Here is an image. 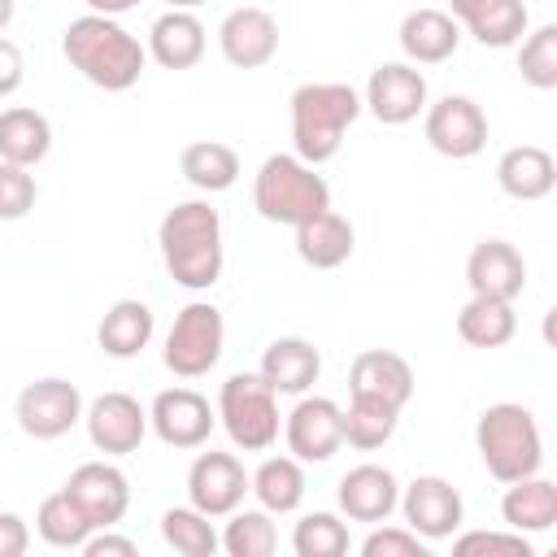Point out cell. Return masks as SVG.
<instances>
[{
  "instance_id": "cell-17",
  "label": "cell",
  "mask_w": 557,
  "mask_h": 557,
  "mask_svg": "<svg viewBox=\"0 0 557 557\" xmlns=\"http://www.w3.org/2000/svg\"><path fill=\"white\" fill-rule=\"evenodd\" d=\"M400 513H405V522H409L413 535H422V540H448V535L461 531L466 505H461V492H457L448 479H440V474H418V479L400 492Z\"/></svg>"
},
{
  "instance_id": "cell-3",
  "label": "cell",
  "mask_w": 557,
  "mask_h": 557,
  "mask_svg": "<svg viewBox=\"0 0 557 557\" xmlns=\"http://www.w3.org/2000/svg\"><path fill=\"white\" fill-rule=\"evenodd\" d=\"M287 104H292V157L305 165L331 161L348 126L361 117V96L348 83H300Z\"/></svg>"
},
{
  "instance_id": "cell-18",
  "label": "cell",
  "mask_w": 557,
  "mask_h": 557,
  "mask_svg": "<svg viewBox=\"0 0 557 557\" xmlns=\"http://www.w3.org/2000/svg\"><path fill=\"white\" fill-rule=\"evenodd\" d=\"M466 283L470 296L513 305L527 287V261L509 239H479L466 257Z\"/></svg>"
},
{
  "instance_id": "cell-29",
  "label": "cell",
  "mask_w": 557,
  "mask_h": 557,
  "mask_svg": "<svg viewBox=\"0 0 557 557\" xmlns=\"http://www.w3.org/2000/svg\"><path fill=\"white\" fill-rule=\"evenodd\" d=\"M352 248H357L352 222H348L344 213H335V209H326V213H318L313 222L296 226V257H300L305 265H313V270H335V265H344V261L352 257Z\"/></svg>"
},
{
  "instance_id": "cell-37",
  "label": "cell",
  "mask_w": 557,
  "mask_h": 557,
  "mask_svg": "<svg viewBox=\"0 0 557 557\" xmlns=\"http://www.w3.org/2000/svg\"><path fill=\"white\" fill-rule=\"evenodd\" d=\"M396 422H400V413H392L383 405L348 400V409H344V444H352L361 453H374L396 435Z\"/></svg>"
},
{
  "instance_id": "cell-44",
  "label": "cell",
  "mask_w": 557,
  "mask_h": 557,
  "mask_svg": "<svg viewBox=\"0 0 557 557\" xmlns=\"http://www.w3.org/2000/svg\"><path fill=\"white\" fill-rule=\"evenodd\" d=\"M22 78H26L22 48H17L13 39H4V35H0V100H4V96H13V91L22 87Z\"/></svg>"
},
{
  "instance_id": "cell-8",
  "label": "cell",
  "mask_w": 557,
  "mask_h": 557,
  "mask_svg": "<svg viewBox=\"0 0 557 557\" xmlns=\"http://www.w3.org/2000/svg\"><path fill=\"white\" fill-rule=\"evenodd\" d=\"M13 418L30 440H61L83 422V392H78V383L61 379V374L35 379L17 392Z\"/></svg>"
},
{
  "instance_id": "cell-32",
  "label": "cell",
  "mask_w": 557,
  "mask_h": 557,
  "mask_svg": "<svg viewBox=\"0 0 557 557\" xmlns=\"http://www.w3.org/2000/svg\"><path fill=\"white\" fill-rule=\"evenodd\" d=\"M457 335L470 344V348H505L513 335H518V313L513 305L505 300H483V296H470L457 313Z\"/></svg>"
},
{
  "instance_id": "cell-5",
  "label": "cell",
  "mask_w": 557,
  "mask_h": 557,
  "mask_svg": "<svg viewBox=\"0 0 557 557\" xmlns=\"http://www.w3.org/2000/svg\"><path fill=\"white\" fill-rule=\"evenodd\" d=\"M252 205L265 222L296 231L331 209V187L313 165L296 161L292 152H274L261 161V170L252 178Z\"/></svg>"
},
{
  "instance_id": "cell-43",
  "label": "cell",
  "mask_w": 557,
  "mask_h": 557,
  "mask_svg": "<svg viewBox=\"0 0 557 557\" xmlns=\"http://www.w3.org/2000/svg\"><path fill=\"white\" fill-rule=\"evenodd\" d=\"M30 548V527L22 513H0V557H26Z\"/></svg>"
},
{
  "instance_id": "cell-6",
  "label": "cell",
  "mask_w": 557,
  "mask_h": 557,
  "mask_svg": "<svg viewBox=\"0 0 557 557\" xmlns=\"http://www.w3.org/2000/svg\"><path fill=\"white\" fill-rule=\"evenodd\" d=\"M218 422L226 426L231 444L244 453H265L278 440V396L270 392V383L252 370L231 374L218 387Z\"/></svg>"
},
{
  "instance_id": "cell-1",
  "label": "cell",
  "mask_w": 557,
  "mask_h": 557,
  "mask_svg": "<svg viewBox=\"0 0 557 557\" xmlns=\"http://www.w3.org/2000/svg\"><path fill=\"white\" fill-rule=\"evenodd\" d=\"M157 244H161V261L178 287L209 292L222 278V265H226L222 218L209 200H178L174 209H165V218L157 226Z\"/></svg>"
},
{
  "instance_id": "cell-19",
  "label": "cell",
  "mask_w": 557,
  "mask_h": 557,
  "mask_svg": "<svg viewBox=\"0 0 557 557\" xmlns=\"http://www.w3.org/2000/svg\"><path fill=\"white\" fill-rule=\"evenodd\" d=\"M218 48L235 70H261L265 61H274L278 52V22L270 9L244 4L231 9L218 26Z\"/></svg>"
},
{
  "instance_id": "cell-28",
  "label": "cell",
  "mask_w": 557,
  "mask_h": 557,
  "mask_svg": "<svg viewBox=\"0 0 557 557\" xmlns=\"http://www.w3.org/2000/svg\"><path fill=\"white\" fill-rule=\"evenodd\" d=\"M500 518L509 522V531L518 535H540L557 522V483L544 479V474H531V479H518L505 487L500 496Z\"/></svg>"
},
{
  "instance_id": "cell-9",
  "label": "cell",
  "mask_w": 557,
  "mask_h": 557,
  "mask_svg": "<svg viewBox=\"0 0 557 557\" xmlns=\"http://www.w3.org/2000/svg\"><path fill=\"white\" fill-rule=\"evenodd\" d=\"M422 135L440 157L470 161L487 144V113L470 96H440L422 113Z\"/></svg>"
},
{
  "instance_id": "cell-2",
  "label": "cell",
  "mask_w": 557,
  "mask_h": 557,
  "mask_svg": "<svg viewBox=\"0 0 557 557\" xmlns=\"http://www.w3.org/2000/svg\"><path fill=\"white\" fill-rule=\"evenodd\" d=\"M61 52L100 91L135 87L144 74V61H148V48L139 44V35H131L126 26H117L113 17H100V13H78L61 35Z\"/></svg>"
},
{
  "instance_id": "cell-45",
  "label": "cell",
  "mask_w": 557,
  "mask_h": 557,
  "mask_svg": "<svg viewBox=\"0 0 557 557\" xmlns=\"http://www.w3.org/2000/svg\"><path fill=\"white\" fill-rule=\"evenodd\" d=\"M13 22V0H0V26H9Z\"/></svg>"
},
{
  "instance_id": "cell-27",
  "label": "cell",
  "mask_w": 557,
  "mask_h": 557,
  "mask_svg": "<svg viewBox=\"0 0 557 557\" xmlns=\"http://www.w3.org/2000/svg\"><path fill=\"white\" fill-rule=\"evenodd\" d=\"M152 309L144 305V300H113L109 309H104V318H100V326H96V344H100V352L104 357H117V361H131V357H139L144 348H148V339H152Z\"/></svg>"
},
{
  "instance_id": "cell-36",
  "label": "cell",
  "mask_w": 557,
  "mask_h": 557,
  "mask_svg": "<svg viewBox=\"0 0 557 557\" xmlns=\"http://www.w3.org/2000/svg\"><path fill=\"white\" fill-rule=\"evenodd\" d=\"M348 522L326 509H313L292 527L296 557H348Z\"/></svg>"
},
{
  "instance_id": "cell-12",
  "label": "cell",
  "mask_w": 557,
  "mask_h": 557,
  "mask_svg": "<svg viewBox=\"0 0 557 557\" xmlns=\"http://www.w3.org/2000/svg\"><path fill=\"white\" fill-rule=\"evenodd\" d=\"M361 109H370L374 122L383 126H405L418 113H426V78L409 61H383L366 78Z\"/></svg>"
},
{
  "instance_id": "cell-46",
  "label": "cell",
  "mask_w": 557,
  "mask_h": 557,
  "mask_svg": "<svg viewBox=\"0 0 557 557\" xmlns=\"http://www.w3.org/2000/svg\"><path fill=\"white\" fill-rule=\"evenodd\" d=\"M418 557H440V553H431V548H422V553H418Z\"/></svg>"
},
{
  "instance_id": "cell-33",
  "label": "cell",
  "mask_w": 557,
  "mask_h": 557,
  "mask_svg": "<svg viewBox=\"0 0 557 557\" xmlns=\"http://www.w3.org/2000/svg\"><path fill=\"white\" fill-rule=\"evenodd\" d=\"M35 531H39V540L52 544V548H83V544L96 535V527L87 522V513H83L65 492H52V496L39 500V509H35Z\"/></svg>"
},
{
  "instance_id": "cell-10",
  "label": "cell",
  "mask_w": 557,
  "mask_h": 557,
  "mask_svg": "<svg viewBox=\"0 0 557 557\" xmlns=\"http://www.w3.org/2000/svg\"><path fill=\"white\" fill-rule=\"evenodd\" d=\"M287 457L305 461H331L344 444V409L331 396H300L292 413L283 418Z\"/></svg>"
},
{
  "instance_id": "cell-15",
  "label": "cell",
  "mask_w": 557,
  "mask_h": 557,
  "mask_svg": "<svg viewBox=\"0 0 557 557\" xmlns=\"http://www.w3.org/2000/svg\"><path fill=\"white\" fill-rule=\"evenodd\" d=\"M213 422L218 413L196 387H165L152 396V409H148V426L165 448H200Z\"/></svg>"
},
{
  "instance_id": "cell-22",
  "label": "cell",
  "mask_w": 557,
  "mask_h": 557,
  "mask_svg": "<svg viewBox=\"0 0 557 557\" xmlns=\"http://www.w3.org/2000/svg\"><path fill=\"white\" fill-rule=\"evenodd\" d=\"M448 17L466 26L483 48H513L531 22L522 0H453Z\"/></svg>"
},
{
  "instance_id": "cell-42",
  "label": "cell",
  "mask_w": 557,
  "mask_h": 557,
  "mask_svg": "<svg viewBox=\"0 0 557 557\" xmlns=\"http://www.w3.org/2000/svg\"><path fill=\"white\" fill-rule=\"evenodd\" d=\"M78 557H139V544L131 535H122V531H96L78 548Z\"/></svg>"
},
{
  "instance_id": "cell-39",
  "label": "cell",
  "mask_w": 557,
  "mask_h": 557,
  "mask_svg": "<svg viewBox=\"0 0 557 557\" xmlns=\"http://www.w3.org/2000/svg\"><path fill=\"white\" fill-rule=\"evenodd\" d=\"M448 557H540L535 544L518 531H487V527H474V531H461L453 540V553Z\"/></svg>"
},
{
  "instance_id": "cell-30",
  "label": "cell",
  "mask_w": 557,
  "mask_h": 557,
  "mask_svg": "<svg viewBox=\"0 0 557 557\" xmlns=\"http://www.w3.org/2000/svg\"><path fill=\"white\" fill-rule=\"evenodd\" d=\"M248 492L257 496V505L274 518V513H296L305 500V466L296 457H265L252 474H248Z\"/></svg>"
},
{
  "instance_id": "cell-16",
  "label": "cell",
  "mask_w": 557,
  "mask_h": 557,
  "mask_svg": "<svg viewBox=\"0 0 557 557\" xmlns=\"http://www.w3.org/2000/svg\"><path fill=\"white\" fill-rule=\"evenodd\" d=\"M61 492L87 513V522H91L96 531H109V527L122 522L126 509H131V483H126V474H122L113 461H83V466L65 479Z\"/></svg>"
},
{
  "instance_id": "cell-41",
  "label": "cell",
  "mask_w": 557,
  "mask_h": 557,
  "mask_svg": "<svg viewBox=\"0 0 557 557\" xmlns=\"http://www.w3.org/2000/svg\"><path fill=\"white\" fill-rule=\"evenodd\" d=\"M426 544H418V535L409 527H374L361 540V557H418Z\"/></svg>"
},
{
  "instance_id": "cell-23",
  "label": "cell",
  "mask_w": 557,
  "mask_h": 557,
  "mask_svg": "<svg viewBox=\"0 0 557 557\" xmlns=\"http://www.w3.org/2000/svg\"><path fill=\"white\" fill-rule=\"evenodd\" d=\"M461 44V26L448 17V9H413L400 22V52L409 57V65H440L457 52Z\"/></svg>"
},
{
  "instance_id": "cell-25",
  "label": "cell",
  "mask_w": 557,
  "mask_h": 557,
  "mask_svg": "<svg viewBox=\"0 0 557 557\" xmlns=\"http://www.w3.org/2000/svg\"><path fill=\"white\" fill-rule=\"evenodd\" d=\"M496 183L505 196L513 200H544L553 187H557V161L548 148L540 144H518V148H505L500 161H496Z\"/></svg>"
},
{
  "instance_id": "cell-26",
  "label": "cell",
  "mask_w": 557,
  "mask_h": 557,
  "mask_svg": "<svg viewBox=\"0 0 557 557\" xmlns=\"http://www.w3.org/2000/svg\"><path fill=\"white\" fill-rule=\"evenodd\" d=\"M48 152H52V122L39 109H26V104L0 109V161L4 165L30 170Z\"/></svg>"
},
{
  "instance_id": "cell-14",
  "label": "cell",
  "mask_w": 557,
  "mask_h": 557,
  "mask_svg": "<svg viewBox=\"0 0 557 557\" xmlns=\"http://www.w3.org/2000/svg\"><path fill=\"white\" fill-rule=\"evenodd\" d=\"M83 422H87V440L104 457H126L148 435V409L131 392H100L83 409Z\"/></svg>"
},
{
  "instance_id": "cell-24",
  "label": "cell",
  "mask_w": 557,
  "mask_h": 557,
  "mask_svg": "<svg viewBox=\"0 0 557 557\" xmlns=\"http://www.w3.org/2000/svg\"><path fill=\"white\" fill-rule=\"evenodd\" d=\"M148 57L165 70H191L205 57V26L191 9H165L148 26Z\"/></svg>"
},
{
  "instance_id": "cell-7",
  "label": "cell",
  "mask_w": 557,
  "mask_h": 557,
  "mask_svg": "<svg viewBox=\"0 0 557 557\" xmlns=\"http://www.w3.org/2000/svg\"><path fill=\"white\" fill-rule=\"evenodd\" d=\"M222 344H226V322H222V309L209 305V300H191L178 309L170 335H165V370L178 374V379H200L218 366L222 357Z\"/></svg>"
},
{
  "instance_id": "cell-40",
  "label": "cell",
  "mask_w": 557,
  "mask_h": 557,
  "mask_svg": "<svg viewBox=\"0 0 557 557\" xmlns=\"http://www.w3.org/2000/svg\"><path fill=\"white\" fill-rule=\"evenodd\" d=\"M35 200H39L35 174L22 170V165H4V161H0V222L26 218V213L35 209Z\"/></svg>"
},
{
  "instance_id": "cell-4",
  "label": "cell",
  "mask_w": 557,
  "mask_h": 557,
  "mask_svg": "<svg viewBox=\"0 0 557 557\" xmlns=\"http://www.w3.org/2000/svg\"><path fill=\"white\" fill-rule=\"evenodd\" d=\"M474 448H479V461L487 466V474L496 483H518V479H531L540 474L544 466V435H540V422L527 405H513V400H496L479 413L474 422Z\"/></svg>"
},
{
  "instance_id": "cell-38",
  "label": "cell",
  "mask_w": 557,
  "mask_h": 557,
  "mask_svg": "<svg viewBox=\"0 0 557 557\" xmlns=\"http://www.w3.org/2000/svg\"><path fill=\"white\" fill-rule=\"evenodd\" d=\"M518 70H522V83H531L535 91H553L557 87V26L544 22L535 26L522 48H518Z\"/></svg>"
},
{
  "instance_id": "cell-11",
  "label": "cell",
  "mask_w": 557,
  "mask_h": 557,
  "mask_svg": "<svg viewBox=\"0 0 557 557\" xmlns=\"http://www.w3.org/2000/svg\"><path fill=\"white\" fill-rule=\"evenodd\" d=\"M248 496V470L235 453H200L187 470V505L205 518H231Z\"/></svg>"
},
{
  "instance_id": "cell-13",
  "label": "cell",
  "mask_w": 557,
  "mask_h": 557,
  "mask_svg": "<svg viewBox=\"0 0 557 557\" xmlns=\"http://www.w3.org/2000/svg\"><path fill=\"white\" fill-rule=\"evenodd\" d=\"M413 396V366L392 348H366L348 366V400H370L400 413Z\"/></svg>"
},
{
  "instance_id": "cell-20",
  "label": "cell",
  "mask_w": 557,
  "mask_h": 557,
  "mask_svg": "<svg viewBox=\"0 0 557 557\" xmlns=\"http://www.w3.org/2000/svg\"><path fill=\"white\" fill-rule=\"evenodd\" d=\"M335 500H339V513L352 522H387V513L400 505V483L387 466L361 461L339 479Z\"/></svg>"
},
{
  "instance_id": "cell-35",
  "label": "cell",
  "mask_w": 557,
  "mask_h": 557,
  "mask_svg": "<svg viewBox=\"0 0 557 557\" xmlns=\"http://www.w3.org/2000/svg\"><path fill=\"white\" fill-rule=\"evenodd\" d=\"M218 544L226 548V557H274L278 527L265 509H235L231 522L222 527Z\"/></svg>"
},
{
  "instance_id": "cell-47",
  "label": "cell",
  "mask_w": 557,
  "mask_h": 557,
  "mask_svg": "<svg viewBox=\"0 0 557 557\" xmlns=\"http://www.w3.org/2000/svg\"><path fill=\"white\" fill-rule=\"evenodd\" d=\"M540 557H557V553H540Z\"/></svg>"
},
{
  "instance_id": "cell-21",
  "label": "cell",
  "mask_w": 557,
  "mask_h": 557,
  "mask_svg": "<svg viewBox=\"0 0 557 557\" xmlns=\"http://www.w3.org/2000/svg\"><path fill=\"white\" fill-rule=\"evenodd\" d=\"M257 374L270 383L274 396H305L322 374V352L300 335H278L265 344Z\"/></svg>"
},
{
  "instance_id": "cell-31",
  "label": "cell",
  "mask_w": 557,
  "mask_h": 557,
  "mask_svg": "<svg viewBox=\"0 0 557 557\" xmlns=\"http://www.w3.org/2000/svg\"><path fill=\"white\" fill-rule=\"evenodd\" d=\"M178 170L196 191H226L239 178V152L222 139H191L178 152Z\"/></svg>"
},
{
  "instance_id": "cell-34",
  "label": "cell",
  "mask_w": 557,
  "mask_h": 557,
  "mask_svg": "<svg viewBox=\"0 0 557 557\" xmlns=\"http://www.w3.org/2000/svg\"><path fill=\"white\" fill-rule=\"evenodd\" d=\"M161 540H165L178 557H213V553L222 548L213 518L196 513L191 505H174V509L161 513Z\"/></svg>"
}]
</instances>
